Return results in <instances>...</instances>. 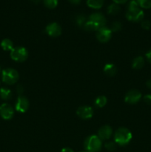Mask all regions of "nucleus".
Masks as SVG:
<instances>
[{"label":"nucleus","mask_w":151,"mask_h":152,"mask_svg":"<svg viewBox=\"0 0 151 152\" xmlns=\"http://www.w3.org/2000/svg\"><path fill=\"white\" fill-rule=\"evenodd\" d=\"M16 110L18 112L25 113L29 108V101L25 96H19L16 102Z\"/></svg>","instance_id":"10"},{"label":"nucleus","mask_w":151,"mask_h":152,"mask_svg":"<svg viewBox=\"0 0 151 152\" xmlns=\"http://www.w3.org/2000/svg\"><path fill=\"white\" fill-rule=\"evenodd\" d=\"M75 22L78 26L79 27H83L84 25V24L87 22V19H86V16L83 14H78L76 16L75 18Z\"/></svg>","instance_id":"22"},{"label":"nucleus","mask_w":151,"mask_h":152,"mask_svg":"<svg viewBox=\"0 0 151 152\" xmlns=\"http://www.w3.org/2000/svg\"><path fill=\"white\" fill-rule=\"evenodd\" d=\"M144 59L143 56H139L137 57L134 58V59L133 60L132 67H133V69L136 70L142 69L144 67Z\"/></svg>","instance_id":"15"},{"label":"nucleus","mask_w":151,"mask_h":152,"mask_svg":"<svg viewBox=\"0 0 151 152\" xmlns=\"http://www.w3.org/2000/svg\"><path fill=\"white\" fill-rule=\"evenodd\" d=\"M146 86H147V87L148 88L150 89V90H151V78L149 79V80L147 81Z\"/></svg>","instance_id":"34"},{"label":"nucleus","mask_w":151,"mask_h":152,"mask_svg":"<svg viewBox=\"0 0 151 152\" xmlns=\"http://www.w3.org/2000/svg\"><path fill=\"white\" fill-rule=\"evenodd\" d=\"M31 1H32L33 3H35V4H38V3L40 2L41 0H31Z\"/></svg>","instance_id":"35"},{"label":"nucleus","mask_w":151,"mask_h":152,"mask_svg":"<svg viewBox=\"0 0 151 152\" xmlns=\"http://www.w3.org/2000/svg\"><path fill=\"white\" fill-rule=\"evenodd\" d=\"M46 33L50 37H57L62 34V28L60 25L56 22H52L50 23L46 27Z\"/></svg>","instance_id":"11"},{"label":"nucleus","mask_w":151,"mask_h":152,"mask_svg":"<svg viewBox=\"0 0 151 152\" xmlns=\"http://www.w3.org/2000/svg\"><path fill=\"white\" fill-rule=\"evenodd\" d=\"M11 91L7 88H0V97L4 100H8L11 98Z\"/></svg>","instance_id":"17"},{"label":"nucleus","mask_w":151,"mask_h":152,"mask_svg":"<svg viewBox=\"0 0 151 152\" xmlns=\"http://www.w3.org/2000/svg\"><path fill=\"white\" fill-rule=\"evenodd\" d=\"M144 101L147 105H151V94H148L144 96Z\"/></svg>","instance_id":"28"},{"label":"nucleus","mask_w":151,"mask_h":152,"mask_svg":"<svg viewBox=\"0 0 151 152\" xmlns=\"http://www.w3.org/2000/svg\"><path fill=\"white\" fill-rule=\"evenodd\" d=\"M84 146L87 152H99L102 149V140L97 135H90L86 138Z\"/></svg>","instance_id":"2"},{"label":"nucleus","mask_w":151,"mask_h":152,"mask_svg":"<svg viewBox=\"0 0 151 152\" xmlns=\"http://www.w3.org/2000/svg\"><path fill=\"white\" fill-rule=\"evenodd\" d=\"M14 111L13 108L10 104L3 103L0 106V116L2 117L4 120H10L13 117Z\"/></svg>","instance_id":"9"},{"label":"nucleus","mask_w":151,"mask_h":152,"mask_svg":"<svg viewBox=\"0 0 151 152\" xmlns=\"http://www.w3.org/2000/svg\"><path fill=\"white\" fill-rule=\"evenodd\" d=\"M81 152H87V151H81Z\"/></svg>","instance_id":"37"},{"label":"nucleus","mask_w":151,"mask_h":152,"mask_svg":"<svg viewBox=\"0 0 151 152\" xmlns=\"http://www.w3.org/2000/svg\"><path fill=\"white\" fill-rule=\"evenodd\" d=\"M19 73L13 68H5L1 73L3 83L7 85H13L19 80Z\"/></svg>","instance_id":"3"},{"label":"nucleus","mask_w":151,"mask_h":152,"mask_svg":"<svg viewBox=\"0 0 151 152\" xmlns=\"http://www.w3.org/2000/svg\"><path fill=\"white\" fill-rule=\"evenodd\" d=\"M84 30L87 31H97L99 29V27L96 25H95L93 22H92L91 21L88 20L86 22V23L84 24V25L83 26Z\"/></svg>","instance_id":"20"},{"label":"nucleus","mask_w":151,"mask_h":152,"mask_svg":"<svg viewBox=\"0 0 151 152\" xmlns=\"http://www.w3.org/2000/svg\"><path fill=\"white\" fill-rule=\"evenodd\" d=\"M120 11V7L118 4H115V3H113V4H110L107 7V13L110 15H116L119 13Z\"/></svg>","instance_id":"19"},{"label":"nucleus","mask_w":151,"mask_h":152,"mask_svg":"<svg viewBox=\"0 0 151 152\" xmlns=\"http://www.w3.org/2000/svg\"><path fill=\"white\" fill-rule=\"evenodd\" d=\"M112 31L107 27H102L96 31V38L101 42H107L111 39Z\"/></svg>","instance_id":"7"},{"label":"nucleus","mask_w":151,"mask_h":152,"mask_svg":"<svg viewBox=\"0 0 151 152\" xmlns=\"http://www.w3.org/2000/svg\"><path fill=\"white\" fill-rule=\"evenodd\" d=\"M114 1V3L117 4H124L125 2H127L128 0H113Z\"/></svg>","instance_id":"31"},{"label":"nucleus","mask_w":151,"mask_h":152,"mask_svg":"<svg viewBox=\"0 0 151 152\" xmlns=\"http://www.w3.org/2000/svg\"><path fill=\"white\" fill-rule=\"evenodd\" d=\"M144 17V13L141 7L135 9H127L126 12V18L133 22H141Z\"/></svg>","instance_id":"5"},{"label":"nucleus","mask_w":151,"mask_h":152,"mask_svg":"<svg viewBox=\"0 0 151 152\" xmlns=\"http://www.w3.org/2000/svg\"><path fill=\"white\" fill-rule=\"evenodd\" d=\"M121 27H122V25H121V22H114L111 24L110 29L111 30L112 32H117V31H119L121 29Z\"/></svg>","instance_id":"26"},{"label":"nucleus","mask_w":151,"mask_h":152,"mask_svg":"<svg viewBox=\"0 0 151 152\" xmlns=\"http://www.w3.org/2000/svg\"><path fill=\"white\" fill-rule=\"evenodd\" d=\"M145 56H146V59H147V62H149V63L151 64V48L147 52Z\"/></svg>","instance_id":"29"},{"label":"nucleus","mask_w":151,"mask_h":152,"mask_svg":"<svg viewBox=\"0 0 151 152\" xmlns=\"http://www.w3.org/2000/svg\"><path fill=\"white\" fill-rule=\"evenodd\" d=\"M58 1L59 0H43L44 4L50 9H53L58 5Z\"/></svg>","instance_id":"23"},{"label":"nucleus","mask_w":151,"mask_h":152,"mask_svg":"<svg viewBox=\"0 0 151 152\" xmlns=\"http://www.w3.org/2000/svg\"><path fill=\"white\" fill-rule=\"evenodd\" d=\"M104 72L108 77H113L117 73V68L112 63H107L104 67Z\"/></svg>","instance_id":"14"},{"label":"nucleus","mask_w":151,"mask_h":152,"mask_svg":"<svg viewBox=\"0 0 151 152\" xmlns=\"http://www.w3.org/2000/svg\"><path fill=\"white\" fill-rule=\"evenodd\" d=\"M140 7L149 9L151 7V0H136Z\"/></svg>","instance_id":"24"},{"label":"nucleus","mask_w":151,"mask_h":152,"mask_svg":"<svg viewBox=\"0 0 151 152\" xmlns=\"http://www.w3.org/2000/svg\"><path fill=\"white\" fill-rule=\"evenodd\" d=\"M141 99H142V93L136 89H132L129 91L126 94L125 97H124L125 102L131 105L138 103L141 100Z\"/></svg>","instance_id":"6"},{"label":"nucleus","mask_w":151,"mask_h":152,"mask_svg":"<svg viewBox=\"0 0 151 152\" xmlns=\"http://www.w3.org/2000/svg\"><path fill=\"white\" fill-rule=\"evenodd\" d=\"M76 114L78 117L82 120H89L93 117V110L90 106L84 105V106L79 107L77 109Z\"/></svg>","instance_id":"8"},{"label":"nucleus","mask_w":151,"mask_h":152,"mask_svg":"<svg viewBox=\"0 0 151 152\" xmlns=\"http://www.w3.org/2000/svg\"><path fill=\"white\" fill-rule=\"evenodd\" d=\"M68 1H69L70 2L73 4H80V2H81V0H68Z\"/></svg>","instance_id":"32"},{"label":"nucleus","mask_w":151,"mask_h":152,"mask_svg":"<svg viewBox=\"0 0 151 152\" xmlns=\"http://www.w3.org/2000/svg\"><path fill=\"white\" fill-rule=\"evenodd\" d=\"M23 91H24V88L23 87H22V86H21V85L17 86V87H16V92H17L19 95H21L22 93H23Z\"/></svg>","instance_id":"30"},{"label":"nucleus","mask_w":151,"mask_h":152,"mask_svg":"<svg viewBox=\"0 0 151 152\" xmlns=\"http://www.w3.org/2000/svg\"><path fill=\"white\" fill-rule=\"evenodd\" d=\"M113 134L112 128L110 126H104L99 129L97 136L102 140H107L111 137Z\"/></svg>","instance_id":"13"},{"label":"nucleus","mask_w":151,"mask_h":152,"mask_svg":"<svg viewBox=\"0 0 151 152\" xmlns=\"http://www.w3.org/2000/svg\"><path fill=\"white\" fill-rule=\"evenodd\" d=\"M133 135L131 132L127 128H119L114 134V140L119 145H126L130 142Z\"/></svg>","instance_id":"1"},{"label":"nucleus","mask_w":151,"mask_h":152,"mask_svg":"<svg viewBox=\"0 0 151 152\" xmlns=\"http://www.w3.org/2000/svg\"><path fill=\"white\" fill-rule=\"evenodd\" d=\"M141 26L144 30H149L151 27V23L149 20H147V19L144 20L143 19L141 22Z\"/></svg>","instance_id":"27"},{"label":"nucleus","mask_w":151,"mask_h":152,"mask_svg":"<svg viewBox=\"0 0 151 152\" xmlns=\"http://www.w3.org/2000/svg\"><path fill=\"white\" fill-rule=\"evenodd\" d=\"M88 20L91 21L92 22L97 25L99 28L105 26L106 23V19L104 15L101 13H93L89 16Z\"/></svg>","instance_id":"12"},{"label":"nucleus","mask_w":151,"mask_h":152,"mask_svg":"<svg viewBox=\"0 0 151 152\" xmlns=\"http://www.w3.org/2000/svg\"><path fill=\"white\" fill-rule=\"evenodd\" d=\"M0 72H1V68H0Z\"/></svg>","instance_id":"36"},{"label":"nucleus","mask_w":151,"mask_h":152,"mask_svg":"<svg viewBox=\"0 0 151 152\" xmlns=\"http://www.w3.org/2000/svg\"><path fill=\"white\" fill-rule=\"evenodd\" d=\"M87 4L93 9H99L103 6L104 0H87Z\"/></svg>","instance_id":"16"},{"label":"nucleus","mask_w":151,"mask_h":152,"mask_svg":"<svg viewBox=\"0 0 151 152\" xmlns=\"http://www.w3.org/2000/svg\"><path fill=\"white\" fill-rule=\"evenodd\" d=\"M117 144L115 142H113V141H108L105 144V147L107 150L110 151H113L116 149Z\"/></svg>","instance_id":"25"},{"label":"nucleus","mask_w":151,"mask_h":152,"mask_svg":"<svg viewBox=\"0 0 151 152\" xmlns=\"http://www.w3.org/2000/svg\"><path fill=\"white\" fill-rule=\"evenodd\" d=\"M1 47L2 48V49L6 51H8V50H12L13 48V43L9 39H4L1 41Z\"/></svg>","instance_id":"18"},{"label":"nucleus","mask_w":151,"mask_h":152,"mask_svg":"<svg viewBox=\"0 0 151 152\" xmlns=\"http://www.w3.org/2000/svg\"><path fill=\"white\" fill-rule=\"evenodd\" d=\"M107 98L105 96H99L95 100V105L98 108H103L107 104Z\"/></svg>","instance_id":"21"},{"label":"nucleus","mask_w":151,"mask_h":152,"mask_svg":"<svg viewBox=\"0 0 151 152\" xmlns=\"http://www.w3.org/2000/svg\"><path fill=\"white\" fill-rule=\"evenodd\" d=\"M10 57L16 62H22L28 59V51L24 47L13 48L10 52Z\"/></svg>","instance_id":"4"},{"label":"nucleus","mask_w":151,"mask_h":152,"mask_svg":"<svg viewBox=\"0 0 151 152\" xmlns=\"http://www.w3.org/2000/svg\"><path fill=\"white\" fill-rule=\"evenodd\" d=\"M61 152H73V151L70 148H62Z\"/></svg>","instance_id":"33"}]
</instances>
